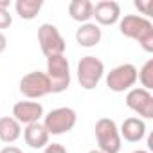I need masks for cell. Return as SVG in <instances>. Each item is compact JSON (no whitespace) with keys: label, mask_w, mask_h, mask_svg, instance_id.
I'll return each instance as SVG.
<instances>
[{"label":"cell","mask_w":153,"mask_h":153,"mask_svg":"<svg viewBox=\"0 0 153 153\" xmlns=\"http://www.w3.org/2000/svg\"><path fill=\"white\" fill-rule=\"evenodd\" d=\"M103 38V31L97 24H92V22H87V24H81L79 29L76 31V42H78L79 47H85V49H90V47H96Z\"/></svg>","instance_id":"obj_13"},{"label":"cell","mask_w":153,"mask_h":153,"mask_svg":"<svg viewBox=\"0 0 153 153\" xmlns=\"http://www.w3.org/2000/svg\"><path fill=\"white\" fill-rule=\"evenodd\" d=\"M22 135V124L15 117H0V140L13 144Z\"/></svg>","instance_id":"obj_15"},{"label":"cell","mask_w":153,"mask_h":153,"mask_svg":"<svg viewBox=\"0 0 153 153\" xmlns=\"http://www.w3.org/2000/svg\"><path fill=\"white\" fill-rule=\"evenodd\" d=\"M76 123H78V114H76V110H72L68 106L54 108L43 119V126L49 131V135H63V133H68L76 126Z\"/></svg>","instance_id":"obj_4"},{"label":"cell","mask_w":153,"mask_h":153,"mask_svg":"<svg viewBox=\"0 0 153 153\" xmlns=\"http://www.w3.org/2000/svg\"><path fill=\"white\" fill-rule=\"evenodd\" d=\"M119 31L123 36L135 40L146 52H153V24L140 15H124L119 20Z\"/></svg>","instance_id":"obj_1"},{"label":"cell","mask_w":153,"mask_h":153,"mask_svg":"<svg viewBox=\"0 0 153 153\" xmlns=\"http://www.w3.org/2000/svg\"><path fill=\"white\" fill-rule=\"evenodd\" d=\"M137 81H140L144 90L153 88V59H148L140 67V70H137Z\"/></svg>","instance_id":"obj_18"},{"label":"cell","mask_w":153,"mask_h":153,"mask_svg":"<svg viewBox=\"0 0 153 153\" xmlns=\"http://www.w3.org/2000/svg\"><path fill=\"white\" fill-rule=\"evenodd\" d=\"M13 24V16L9 15V11H0V29H7Z\"/></svg>","instance_id":"obj_21"},{"label":"cell","mask_w":153,"mask_h":153,"mask_svg":"<svg viewBox=\"0 0 153 153\" xmlns=\"http://www.w3.org/2000/svg\"><path fill=\"white\" fill-rule=\"evenodd\" d=\"M20 92L22 96H25L27 99H40L47 94H51V83L45 72L40 70H33L29 74H25L20 79Z\"/></svg>","instance_id":"obj_8"},{"label":"cell","mask_w":153,"mask_h":153,"mask_svg":"<svg viewBox=\"0 0 153 153\" xmlns=\"http://www.w3.org/2000/svg\"><path fill=\"white\" fill-rule=\"evenodd\" d=\"M6 49H7V38H6V34L2 31H0V54H2Z\"/></svg>","instance_id":"obj_23"},{"label":"cell","mask_w":153,"mask_h":153,"mask_svg":"<svg viewBox=\"0 0 153 153\" xmlns=\"http://www.w3.org/2000/svg\"><path fill=\"white\" fill-rule=\"evenodd\" d=\"M131 153H149L148 149H135V151H131Z\"/></svg>","instance_id":"obj_25"},{"label":"cell","mask_w":153,"mask_h":153,"mask_svg":"<svg viewBox=\"0 0 153 153\" xmlns=\"http://www.w3.org/2000/svg\"><path fill=\"white\" fill-rule=\"evenodd\" d=\"M105 74V63L96 56H83L78 63V81L81 88L94 90Z\"/></svg>","instance_id":"obj_5"},{"label":"cell","mask_w":153,"mask_h":153,"mask_svg":"<svg viewBox=\"0 0 153 153\" xmlns=\"http://www.w3.org/2000/svg\"><path fill=\"white\" fill-rule=\"evenodd\" d=\"M43 153H68V151H67V148H65L63 144L52 142V144H47V146L43 148Z\"/></svg>","instance_id":"obj_20"},{"label":"cell","mask_w":153,"mask_h":153,"mask_svg":"<svg viewBox=\"0 0 153 153\" xmlns=\"http://www.w3.org/2000/svg\"><path fill=\"white\" fill-rule=\"evenodd\" d=\"M88 153H103V151H99V149H90Z\"/></svg>","instance_id":"obj_26"},{"label":"cell","mask_w":153,"mask_h":153,"mask_svg":"<svg viewBox=\"0 0 153 153\" xmlns=\"http://www.w3.org/2000/svg\"><path fill=\"white\" fill-rule=\"evenodd\" d=\"M133 6L140 11V16L149 18L153 15V0H135Z\"/></svg>","instance_id":"obj_19"},{"label":"cell","mask_w":153,"mask_h":153,"mask_svg":"<svg viewBox=\"0 0 153 153\" xmlns=\"http://www.w3.org/2000/svg\"><path fill=\"white\" fill-rule=\"evenodd\" d=\"M13 117L25 126L40 123V119L43 117V106L38 101H18L13 106Z\"/></svg>","instance_id":"obj_10"},{"label":"cell","mask_w":153,"mask_h":153,"mask_svg":"<svg viewBox=\"0 0 153 153\" xmlns=\"http://www.w3.org/2000/svg\"><path fill=\"white\" fill-rule=\"evenodd\" d=\"M94 13V4L90 0H72L68 4V15L72 20L79 22V24H87L90 22Z\"/></svg>","instance_id":"obj_16"},{"label":"cell","mask_w":153,"mask_h":153,"mask_svg":"<svg viewBox=\"0 0 153 153\" xmlns=\"http://www.w3.org/2000/svg\"><path fill=\"white\" fill-rule=\"evenodd\" d=\"M119 133H121V139H124L128 142H139L146 135V124L139 117H128L121 124Z\"/></svg>","instance_id":"obj_14"},{"label":"cell","mask_w":153,"mask_h":153,"mask_svg":"<svg viewBox=\"0 0 153 153\" xmlns=\"http://www.w3.org/2000/svg\"><path fill=\"white\" fill-rule=\"evenodd\" d=\"M49 131L45 130L43 123H33L27 124L24 130V140L33 149H43L49 144Z\"/></svg>","instance_id":"obj_12"},{"label":"cell","mask_w":153,"mask_h":153,"mask_svg":"<svg viewBox=\"0 0 153 153\" xmlns=\"http://www.w3.org/2000/svg\"><path fill=\"white\" fill-rule=\"evenodd\" d=\"M94 133H96V140H97V149L99 151H103V153H119L121 151L123 139H121L119 128H117L114 119L101 117L96 123Z\"/></svg>","instance_id":"obj_2"},{"label":"cell","mask_w":153,"mask_h":153,"mask_svg":"<svg viewBox=\"0 0 153 153\" xmlns=\"http://www.w3.org/2000/svg\"><path fill=\"white\" fill-rule=\"evenodd\" d=\"M92 18H96L97 25H114L121 20V6L115 0H101L94 4Z\"/></svg>","instance_id":"obj_11"},{"label":"cell","mask_w":153,"mask_h":153,"mask_svg":"<svg viewBox=\"0 0 153 153\" xmlns=\"http://www.w3.org/2000/svg\"><path fill=\"white\" fill-rule=\"evenodd\" d=\"M137 83V67L131 63H123L112 68L106 76V87L112 92H128Z\"/></svg>","instance_id":"obj_7"},{"label":"cell","mask_w":153,"mask_h":153,"mask_svg":"<svg viewBox=\"0 0 153 153\" xmlns=\"http://www.w3.org/2000/svg\"><path fill=\"white\" fill-rule=\"evenodd\" d=\"M47 78L52 94H61L70 87V65L65 54L47 58Z\"/></svg>","instance_id":"obj_3"},{"label":"cell","mask_w":153,"mask_h":153,"mask_svg":"<svg viewBox=\"0 0 153 153\" xmlns=\"http://www.w3.org/2000/svg\"><path fill=\"white\" fill-rule=\"evenodd\" d=\"M38 43L45 58L65 54V49H67V43L54 24H42L38 27Z\"/></svg>","instance_id":"obj_6"},{"label":"cell","mask_w":153,"mask_h":153,"mask_svg":"<svg viewBox=\"0 0 153 153\" xmlns=\"http://www.w3.org/2000/svg\"><path fill=\"white\" fill-rule=\"evenodd\" d=\"M0 153H24V151L18 146H6V148L0 149Z\"/></svg>","instance_id":"obj_22"},{"label":"cell","mask_w":153,"mask_h":153,"mask_svg":"<svg viewBox=\"0 0 153 153\" xmlns=\"http://www.w3.org/2000/svg\"><path fill=\"white\" fill-rule=\"evenodd\" d=\"M42 7H43L42 0H16L15 2L16 15L22 20H34L38 13L42 11Z\"/></svg>","instance_id":"obj_17"},{"label":"cell","mask_w":153,"mask_h":153,"mask_svg":"<svg viewBox=\"0 0 153 153\" xmlns=\"http://www.w3.org/2000/svg\"><path fill=\"white\" fill-rule=\"evenodd\" d=\"M11 0H0V11H9Z\"/></svg>","instance_id":"obj_24"},{"label":"cell","mask_w":153,"mask_h":153,"mask_svg":"<svg viewBox=\"0 0 153 153\" xmlns=\"http://www.w3.org/2000/svg\"><path fill=\"white\" fill-rule=\"evenodd\" d=\"M126 106L139 115V119H153V96L142 87H133L126 94Z\"/></svg>","instance_id":"obj_9"}]
</instances>
